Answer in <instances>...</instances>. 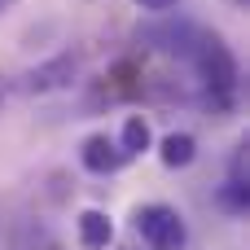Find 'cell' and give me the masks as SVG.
Returning a JSON list of instances; mask_svg holds the SVG:
<instances>
[{
    "label": "cell",
    "mask_w": 250,
    "mask_h": 250,
    "mask_svg": "<svg viewBox=\"0 0 250 250\" xmlns=\"http://www.w3.org/2000/svg\"><path fill=\"white\" fill-rule=\"evenodd\" d=\"M158 158H163V167H171V171H185V167L198 158V141H193V132H171V136H163V145H158Z\"/></svg>",
    "instance_id": "cell-8"
},
{
    "label": "cell",
    "mask_w": 250,
    "mask_h": 250,
    "mask_svg": "<svg viewBox=\"0 0 250 250\" xmlns=\"http://www.w3.org/2000/svg\"><path fill=\"white\" fill-rule=\"evenodd\" d=\"M136 4H141L145 13H167V9H176L180 0H136Z\"/></svg>",
    "instance_id": "cell-12"
},
{
    "label": "cell",
    "mask_w": 250,
    "mask_h": 250,
    "mask_svg": "<svg viewBox=\"0 0 250 250\" xmlns=\"http://www.w3.org/2000/svg\"><path fill=\"white\" fill-rule=\"evenodd\" d=\"M75 70H79L75 53H57V57H48V62L31 66V70L22 75V83H18V88H22V92H35V97H44V92H57V88H70Z\"/></svg>",
    "instance_id": "cell-3"
},
{
    "label": "cell",
    "mask_w": 250,
    "mask_h": 250,
    "mask_svg": "<svg viewBox=\"0 0 250 250\" xmlns=\"http://www.w3.org/2000/svg\"><path fill=\"white\" fill-rule=\"evenodd\" d=\"M79 163H83V171H92V176H114L127 158H123L119 141H110L105 132H97V136H88V141L79 145Z\"/></svg>",
    "instance_id": "cell-4"
},
{
    "label": "cell",
    "mask_w": 250,
    "mask_h": 250,
    "mask_svg": "<svg viewBox=\"0 0 250 250\" xmlns=\"http://www.w3.org/2000/svg\"><path fill=\"white\" fill-rule=\"evenodd\" d=\"M75 237H79V246L83 250H105L114 242V224H110V215L105 211H79V220H75Z\"/></svg>",
    "instance_id": "cell-5"
},
{
    "label": "cell",
    "mask_w": 250,
    "mask_h": 250,
    "mask_svg": "<svg viewBox=\"0 0 250 250\" xmlns=\"http://www.w3.org/2000/svg\"><path fill=\"white\" fill-rule=\"evenodd\" d=\"M9 250H62V242L44 220H18L9 233Z\"/></svg>",
    "instance_id": "cell-6"
},
{
    "label": "cell",
    "mask_w": 250,
    "mask_h": 250,
    "mask_svg": "<svg viewBox=\"0 0 250 250\" xmlns=\"http://www.w3.org/2000/svg\"><path fill=\"white\" fill-rule=\"evenodd\" d=\"M189 62L198 66V79L207 88V110L229 114L237 105V97H242V66H237L233 48L215 31H198V44H193Z\"/></svg>",
    "instance_id": "cell-1"
},
{
    "label": "cell",
    "mask_w": 250,
    "mask_h": 250,
    "mask_svg": "<svg viewBox=\"0 0 250 250\" xmlns=\"http://www.w3.org/2000/svg\"><path fill=\"white\" fill-rule=\"evenodd\" d=\"M145 40H163V44H158L163 53L189 57V53H193V44H198V26H193V22H176V26H158V31H145Z\"/></svg>",
    "instance_id": "cell-7"
},
{
    "label": "cell",
    "mask_w": 250,
    "mask_h": 250,
    "mask_svg": "<svg viewBox=\"0 0 250 250\" xmlns=\"http://www.w3.org/2000/svg\"><path fill=\"white\" fill-rule=\"evenodd\" d=\"M9 4H13V0H0V9H9Z\"/></svg>",
    "instance_id": "cell-13"
},
{
    "label": "cell",
    "mask_w": 250,
    "mask_h": 250,
    "mask_svg": "<svg viewBox=\"0 0 250 250\" xmlns=\"http://www.w3.org/2000/svg\"><path fill=\"white\" fill-rule=\"evenodd\" d=\"M229 176H242V180H246V145L233 149V158H229Z\"/></svg>",
    "instance_id": "cell-11"
},
{
    "label": "cell",
    "mask_w": 250,
    "mask_h": 250,
    "mask_svg": "<svg viewBox=\"0 0 250 250\" xmlns=\"http://www.w3.org/2000/svg\"><path fill=\"white\" fill-rule=\"evenodd\" d=\"M132 229L141 233V242L149 250H185V242H189V229H185L180 211L167 207V202H145V207H136V211H132Z\"/></svg>",
    "instance_id": "cell-2"
},
{
    "label": "cell",
    "mask_w": 250,
    "mask_h": 250,
    "mask_svg": "<svg viewBox=\"0 0 250 250\" xmlns=\"http://www.w3.org/2000/svg\"><path fill=\"white\" fill-rule=\"evenodd\" d=\"M215 207L224 211V215H246L250 207V189L242 176H224V185L215 189Z\"/></svg>",
    "instance_id": "cell-10"
},
{
    "label": "cell",
    "mask_w": 250,
    "mask_h": 250,
    "mask_svg": "<svg viewBox=\"0 0 250 250\" xmlns=\"http://www.w3.org/2000/svg\"><path fill=\"white\" fill-rule=\"evenodd\" d=\"M149 145H154L149 123H145L141 114H127V119H123V127H119V149H123V158H141Z\"/></svg>",
    "instance_id": "cell-9"
}]
</instances>
